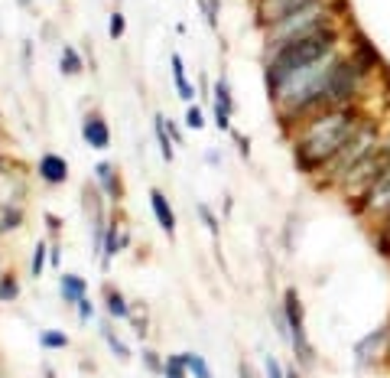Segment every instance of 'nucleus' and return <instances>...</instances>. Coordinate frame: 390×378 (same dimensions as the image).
<instances>
[{
  "instance_id": "nucleus-1",
  "label": "nucleus",
  "mask_w": 390,
  "mask_h": 378,
  "mask_svg": "<svg viewBox=\"0 0 390 378\" xmlns=\"http://www.w3.org/2000/svg\"><path fill=\"white\" fill-rule=\"evenodd\" d=\"M361 124H364V114L355 105L328 108L316 118H309L299 130V137H296V166L303 173H319L358 134Z\"/></svg>"
},
{
  "instance_id": "nucleus-2",
  "label": "nucleus",
  "mask_w": 390,
  "mask_h": 378,
  "mask_svg": "<svg viewBox=\"0 0 390 378\" xmlns=\"http://www.w3.org/2000/svg\"><path fill=\"white\" fill-rule=\"evenodd\" d=\"M338 49V30L328 26V30H319L306 40H296V43L280 46L276 53H270V62H267V85L276 88L283 78H290L293 72L306 69V65L319 62L322 55L335 53Z\"/></svg>"
},
{
  "instance_id": "nucleus-3",
  "label": "nucleus",
  "mask_w": 390,
  "mask_h": 378,
  "mask_svg": "<svg viewBox=\"0 0 390 378\" xmlns=\"http://www.w3.org/2000/svg\"><path fill=\"white\" fill-rule=\"evenodd\" d=\"M328 26H335V23H332V7H328V0H316V3L303 7L299 13L280 20L276 26H270V30H267V46H270V53H276L280 46L296 43V40H306V36H312V33H319V30H328Z\"/></svg>"
},
{
  "instance_id": "nucleus-4",
  "label": "nucleus",
  "mask_w": 390,
  "mask_h": 378,
  "mask_svg": "<svg viewBox=\"0 0 390 378\" xmlns=\"http://www.w3.org/2000/svg\"><path fill=\"white\" fill-rule=\"evenodd\" d=\"M380 147V128H378V121H371V118H364V124L358 128V134L351 137L342 151L332 157V160L322 166V173L328 176V183H342L345 176L358 166L368 153H374Z\"/></svg>"
},
{
  "instance_id": "nucleus-5",
  "label": "nucleus",
  "mask_w": 390,
  "mask_h": 378,
  "mask_svg": "<svg viewBox=\"0 0 390 378\" xmlns=\"http://www.w3.org/2000/svg\"><path fill=\"white\" fill-rule=\"evenodd\" d=\"M283 313H286V323H290V343H293V352H296V362L303 368H312L316 366V349L309 346V336H306V316H303V300L296 287L283 293Z\"/></svg>"
},
{
  "instance_id": "nucleus-6",
  "label": "nucleus",
  "mask_w": 390,
  "mask_h": 378,
  "mask_svg": "<svg viewBox=\"0 0 390 378\" xmlns=\"http://www.w3.org/2000/svg\"><path fill=\"white\" fill-rule=\"evenodd\" d=\"M309 3H316V0H257V23L264 30H270V26H276L280 20L299 13Z\"/></svg>"
},
{
  "instance_id": "nucleus-7",
  "label": "nucleus",
  "mask_w": 390,
  "mask_h": 378,
  "mask_svg": "<svg viewBox=\"0 0 390 378\" xmlns=\"http://www.w3.org/2000/svg\"><path fill=\"white\" fill-rule=\"evenodd\" d=\"M387 346H390V326H378V329H371L364 339L355 343V362H358L361 368L374 366V362L387 352Z\"/></svg>"
},
{
  "instance_id": "nucleus-8",
  "label": "nucleus",
  "mask_w": 390,
  "mask_h": 378,
  "mask_svg": "<svg viewBox=\"0 0 390 378\" xmlns=\"http://www.w3.org/2000/svg\"><path fill=\"white\" fill-rule=\"evenodd\" d=\"M231 111H234V101H231V88H228V78H218L215 82V118H218V128L228 130L231 128Z\"/></svg>"
},
{
  "instance_id": "nucleus-9",
  "label": "nucleus",
  "mask_w": 390,
  "mask_h": 378,
  "mask_svg": "<svg viewBox=\"0 0 390 378\" xmlns=\"http://www.w3.org/2000/svg\"><path fill=\"white\" fill-rule=\"evenodd\" d=\"M39 176L46 183H65V176H69V163L62 157H55V153H46L39 160Z\"/></svg>"
},
{
  "instance_id": "nucleus-10",
  "label": "nucleus",
  "mask_w": 390,
  "mask_h": 378,
  "mask_svg": "<svg viewBox=\"0 0 390 378\" xmlns=\"http://www.w3.org/2000/svg\"><path fill=\"white\" fill-rule=\"evenodd\" d=\"M150 205H153V212H157L159 228H163L166 235H172V232H176V216H172V209H169L166 196L159 193V189H153V193H150Z\"/></svg>"
},
{
  "instance_id": "nucleus-11",
  "label": "nucleus",
  "mask_w": 390,
  "mask_h": 378,
  "mask_svg": "<svg viewBox=\"0 0 390 378\" xmlns=\"http://www.w3.org/2000/svg\"><path fill=\"white\" fill-rule=\"evenodd\" d=\"M82 134H85V141L91 144V147H98V151H105L107 144H111V134H107V124H105V121H101V118H88V121H85Z\"/></svg>"
},
{
  "instance_id": "nucleus-12",
  "label": "nucleus",
  "mask_w": 390,
  "mask_h": 378,
  "mask_svg": "<svg viewBox=\"0 0 390 378\" xmlns=\"http://www.w3.org/2000/svg\"><path fill=\"white\" fill-rule=\"evenodd\" d=\"M62 297L65 300H75V303L85 297V281L78 274H65L62 277Z\"/></svg>"
},
{
  "instance_id": "nucleus-13",
  "label": "nucleus",
  "mask_w": 390,
  "mask_h": 378,
  "mask_svg": "<svg viewBox=\"0 0 390 378\" xmlns=\"http://www.w3.org/2000/svg\"><path fill=\"white\" fill-rule=\"evenodd\" d=\"M172 78H176V88H179L182 101H189V98H192V88H189V82H186V69H182V59H179V55H172Z\"/></svg>"
},
{
  "instance_id": "nucleus-14",
  "label": "nucleus",
  "mask_w": 390,
  "mask_h": 378,
  "mask_svg": "<svg viewBox=\"0 0 390 378\" xmlns=\"http://www.w3.org/2000/svg\"><path fill=\"white\" fill-rule=\"evenodd\" d=\"M186 366H189V372L195 378H215L211 375V368H209V362L202 356H195V352H186Z\"/></svg>"
},
{
  "instance_id": "nucleus-15",
  "label": "nucleus",
  "mask_w": 390,
  "mask_h": 378,
  "mask_svg": "<svg viewBox=\"0 0 390 378\" xmlns=\"http://www.w3.org/2000/svg\"><path fill=\"white\" fill-rule=\"evenodd\" d=\"M62 72L65 76H78V72H82V59H78V53H75L72 46L62 49Z\"/></svg>"
},
{
  "instance_id": "nucleus-16",
  "label": "nucleus",
  "mask_w": 390,
  "mask_h": 378,
  "mask_svg": "<svg viewBox=\"0 0 390 378\" xmlns=\"http://www.w3.org/2000/svg\"><path fill=\"white\" fill-rule=\"evenodd\" d=\"M39 343L46 349H65L69 346V336L59 333V329H46V333H39Z\"/></svg>"
},
{
  "instance_id": "nucleus-17",
  "label": "nucleus",
  "mask_w": 390,
  "mask_h": 378,
  "mask_svg": "<svg viewBox=\"0 0 390 378\" xmlns=\"http://www.w3.org/2000/svg\"><path fill=\"white\" fill-rule=\"evenodd\" d=\"M157 137H159V147H163V160H172V144H169V134H166V121L157 114Z\"/></svg>"
},
{
  "instance_id": "nucleus-18",
  "label": "nucleus",
  "mask_w": 390,
  "mask_h": 378,
  "mask_svg": "<svg viewBox=\"0 0 390 378\" xmlns=\"http://www.w3.org/2000/svg\"><path fill=\"white\" fill-rule=\"evenodd\" d=\"M107 313H111V316H130V310H127V303H124V297H121V293L107 291Z\"/></svg>"
},
{
  "instance_id": "nucleus-19",
  "label": "nucleus",
  "mask_w": 390,
  "mask_h": 378,
  "mask_svg": "<svg viewBox=\"0 0 390 378\" xmlns=\"http://www.w3.org/2000/svg\"><path fill=\"white\" fill-rule=\"evenodd\" d=\"M189 366H186V356H169L166 362V378H186Z\"/></svg>"
},
{
  "instance_id": "nucleus-20",
  "label": "nucleus",
  "mask_w": 390,
  "mask_h": 378,
  "mask_svg": "<svg viewBox=\"0 0 390 378\" xmlns=\"http://www.w3.org/2000/svg\"><path fill=\"white\" fill-rule=\"evenodd\" d=\"M17 293H20V284L13 277H0V300H13Z\"/></svg>"
},
{
  "instance_id": "nucleus-21",
  "label": "nucleus",
  "mask_w": 390,
  "mask_h": 378,
  "mask_svg": "<svg viewBox=\"0 0 390 378\" xmlns=\"http://www.w3.org/2000/svg\"><path fill=\"white\" fill-rule=\"evenodd\" d=\"M114 170H111V163H101V166H98V176H101V183H105V189L111 196H117V186H114Z\"/></svg>"
},
{
  "instance_id": "nucleus-22",
  "label": "nucleus",
  "mask_w": 390,
  "mask_h": 378,
  "mask_svg": "<svg viewBox=\"0 0 390 378\" xmlns=\"http://www.w3.org/2000/svg\"><path fill=\"white\" fill-rule=\"evenodd\" d=\"M42 264H46V245H36V251H33V277H39L42 274Z\"/></svg>"
},
{
  "instance_id": "nucleus-23",
  "label": "nucleus",
  "mask_w": 390,
  "mask_h": 378,
  "mask_svg": "<svg viewBox=\"0 0 390 378\" xmlns=\"http://www.w3.org/2000/svg\"><path fill=\"white\" fill-rule=\"evenodd\" d=\"M117 245H121V238H117V228H111V232H107V245H105V264L111 261V255L117 251Z\"/></svg>"
},
{
  "instance_id": "nucleus-24",
  "label": "nucleus",
  "mask_w": 390,
  "mask_h": 378,
  "mask_svg": "<svg viewBox=\"0 0 390 378\" xmlns=\"http://www.w3.org/2000/svg\"><path fill=\"white\" fill-rule=\"evenodd\" d=\"M186 124H189V128H205V118H202V111L199 108H189V114H186Z\"/></svg>"
},
{
  "instance_id": "nucleus-25",
  "label": "nucleus",
  "mask_w": 390,
  "mask_h": 378,
  "mask_svg": "<svg viewBox=\"0 0 390 378\" xmlns=\"http://www.w3.org/2000/svg\"><path fill=\"white\" fill-rule=\"evenodd\" d=\"M267 378H286V372L280 368V362H276L274 356L267 359Z\"/></svg>"
},
{
  "instance_id": "nucleus-26",
  "label": "nucleus",
  "mask_w": 390,
  "mask_h": 378,
  "mask_svg": "<svg viewBox=\"0 0 390 378\" xmlns=\"http://www.w3.org/2000/svg\"><path fill=\"white\" fill-rule=\"evenodd\" d=\"M105 339H107V343H111V349H114V352H117V356H121V359H127V356H130V352H127V346H124V343H117L114 336H111V329H105Z\"/></svg>"
},
{
  "instance_id": "nucleus-27",
  "label": "nucleus",
  "mask_w": 390,
  "mask_h": 378,
  "mask_svg": "<svg viewBox=\"0 0 390 378\" xmlns=\"http://www.w3.org/2000/svg\"><path fill=\"white\" fill-rule=\"evenodd\" d=\"M124 26H127V23H124V17H121V13H114V17H111V26H107V30H111V36H114V40H117V36L124 33Z\"/></svg>"
},
{
  "instance_id": "nucleus-28",
  "label": "nucleus",
  "mask_w": 390,
  "mask_h": 378,
  "mask_svg": "<svg viewBox=\"0 0 390 378\" xmlns=\"http://www.w3.org/2000/svg\"><path fill=\"white\" fill-rule=\"evenodd\" d=\"M199 212H202V218H205V225H209V232L211 235H218V222H215V216H211L205 205H199Z\"/></svg>"
},
{
  "instance_id": "nucleus-29",
  "label": "nucleus",
  "mask_w": 390,
  "mask_h": 378,
  "mask_svg": "<svg viewBox=\"0 0 390 378\" xmlns=\"http://www.w3.org/2000/svg\"><path fill=\"white\" fill-rule=\"evenodd\" d=\"M78 316H82V320H88V316H91V300H78Z\"/></svg>"
},
{
  "instance_id": "nucleus-30",
  "label": "nucleus",
  "mask_w": 390,
  "mask_h": 378,
  "mask_svg": "<svg viewBox=\"0 0 390 378\" xmlns=\"http://www.w3.org/2000/svg\"><path fill=\"white\" fill-rule=\"evenodd\" d=\"M241 378H257V375H254V368L247 366V362H241Z\"/></svg>"
},
{
  "instance_id": "nucleus-31",
  "label": "nucleus",
  "mask_w": 390,
  "mask_h": 378,
  "mask_svg": "<svg viewBox=\"0 0 390 378\" xmlns=\"http://www.w3.org/2000/svg\"><path fill=\"white\" fill-rule=\"evenodd\" d=\"M143 359H147V366H150V368H159V362H157V356H153V352H147Z\"/></svg>"
},
{
  "instance_id": "nucleus-32",
  "label": "nucleus",
  "mask_w": 390,
  "mask_h": 378,
  "mask_svg": "<svg viewBox=\"0 0 390 378\" xmlns=\"http://www.w3.org/2000/svg\"><path fill=\"white\" fill-rule=\"evenodd\" d=\"M286 378H299V372H286Z\"/></svg>"
},
{
  "instance_id": "nucleus-33",
  "label": "nucleus",
  "mask_w": 390,
  "mask_h": 378,
  "mask_svg": "<svg viewBox=\"0 0 390 378\" xmlns=\"http://www.w3.org/2000/svg\"><path fill=\"white\" fill-rule=\"evenodd\" d=\"M199 3H202V0H199Z\"/></svg>"
}]
</instances>
